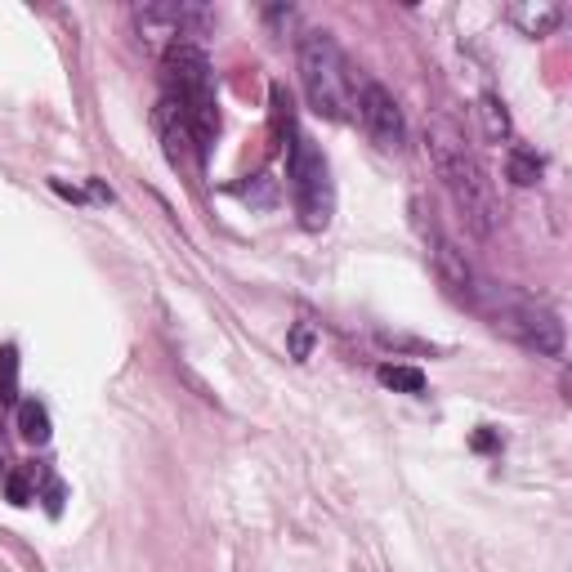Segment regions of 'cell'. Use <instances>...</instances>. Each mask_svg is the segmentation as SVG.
Masks as SVG:
<instances>
[{"mask_svg": "<svg viewBox=\"0 0 572 572\" xmlns=\"http://www.w3.org/2000/svg\"><path fill=\"white\" fill-rule=\"evenodd\" d=\"M157 130H161V143H166L170 166H179V170H202L206 152L197 148L193 126H188V117H184V112H179L170 99L157 103Z\"/></svg>", "mask_w": 572, "mask_h": 572, "instance_id": "cell-8", "label": "cell"}, {"mask_svg": "<svg viewBox=\"0 0 572 572\" xmlns=\"http://www.w3.org/2000/svg\"><path fill=\"white\" fill-rule=\"evenodd\" d=\"M425 143H429L434 175L443 179L447 197H452L456 215L465 219V228H470L474 237H492L497 233V197H492L488 170L479 166V157H474L465 130L456 126V121H447V117H429Z\"/></svg>", "mask_w": 572, "mask_h": 572, "instance_id": "cell-1", "label": "cell"}, {"mask_svg": "<svg viewBox=\"0 0 572 572\" xmlns=\"http://www.w3.org/2000/svg\"><path fill=\"white\" fill-rule=\"evenodd\" d=\"M300 81L309 94V108L327 121H349L358 99V72L340 54V45L327 32L300 36Z\"/></svg>", "mask_w": 572, "mask_h": 572, "instance_id": "cell-4", "label": "cell"}, {"mask_svg": "<svg viewBox=\"0 0 572 572\" xmlns=\"http://www.w3.org/2000/svg\"><path fill=\"white\" fill-rule=\"evenodd\" d=\"M273 139H295V103L286 85H273Z\"/></svg>", "mask_w": 572, "mask_h": 572, "instance_id": "cell-13", "label": "cell"}, {"mask_svg": "<svg viewBox=\"0 0 572 572\" xmlns=\"http://www.w3.org/2000/svg\"><path fill=\"white\" fill-rule=\"evenodd\" d=\"M18 434H23V443H32V447L50 443V412H45L36 398L18 403Z\"/></svg>", "mask_w": 572, "mask_h": 572, "instance_id": "cell-9", "label": "cell"}, {"mask_svg": "<svg viewBox=\"0 0 572 572\" xmlns=\"http://www.w3.org/2000/svg\"><path fill=\"white\" fill-rule=\"evenodd\" d=\"M161 85H166V99L188 117L197 148L211 152V143L219 135V108H215L206 54L193 41H170L166 54H161Z\"/></svg>", "mask_w": 572, "mask_h": 572, "instance_id": "cell-2", "label": "cell"}, {"mask_svg": "<svg viewBox=\"0 0 572 572\" xmlns=\"http://www.w3.org/2000/svg\"><path fill=\"white\" fill-rule=\"evenodd\" d=\"M429 242H434V273H438V282H443V291L461 304H474L483 278L474 273V264L465 260V251L456 242H447L443 233H429Z\"/></svg>", "mask_w": 572, "mask_h": 572, "instance_id": "cell-7", "label": "cell"}, {"mask_svg": "<svg viewBox=\"0 0 572 572\" xmlns=\"http://www.w3.org/2000/svg\"><path fill=\"white\" fill-rule=\"evenodd\" d=\"M309 354H313V327H309V322H295V331H291V358L304 362Z\"/></svg>", "mask_w": 572, "mask_h": 572, "instance_id": "cell-15", "label": "cell"}, {"mask_svg": "<svg viewBox=\"0 0 572 572\" xmlns=\"http://www.w3.org/2000/svg\"><path fill=\"white\" fill-rule=\"evenodd\" d=\"M5 497L14 501V505H32V483H27L23 470H14V474L5 479Z\"/></svg>", "mask_w": 572, "mask_h": 572, "instance_id": "cell-16", "label": "cell"}, {"mask_svg": "<svg viewBox=\"0 0 572 572\" xmlns=\"http://www.w3.org/2000/svg\"><path fill=\"white\" fill-rule=\"evenodd\" d=\"M286 175H291V197L295 211H300V224L309 233H322L331 224V211H336V188H331L327 157L309 135H295L286 143Z\"/></svg>", "mask_w": 572, "mask_h": 572, "instance_id": "cell-5", "label": "cell"}, {"mask_svg": "<svg viewBox=\"0 0 572 572\" xmlns=\"http://www.w3.org/2000/svg\"><path fill=\"white\" fill-rule=\"evenodd\" d=\"M470 309H479L514 345L537 349V354H550V358L564 354V322H559L546 304L532 300V295H519V291H510V286L479 282V295H474Z\"/></svg>", "mask_w": 572, "mask_h": 572, "instance_id": "cell-3", "label": "cell"}, {"mask_svg": "<svg viewBox=\"0 0 572 572\" xmlns=\"http://www.w3.org/2000/svg\"><path fill=\"white\" fill-rule=\"evenodd\" d=\"M479 121H483V135H488L492 143H501L505 135H510V117H505L497 94H483L479 99Z\"/></svg>", "mask_w": 572, "mask_h": 572, "instance_id": "cell-12", "label": "cell"}, {"mask_svg": "<svg viewBox=\"0 0 572 572\" xmlns=\"http://www.w3.org/2000/svg\"><path fill=\"white\" fill-rule=\"evenodd\" d=\"M354 117L367 126V135L380 143L385 152H403L407 148V121L398 99L385 90L380 81H358V99H354Z\"/></svg>", "mask_w": 572, "mask_h": 572, "instance_id": "cell-6", "label": "cell"}, {"mask_svg": "<svg viewBox=\"0 0 572 572\" xmlns=\"http://www.w3.org/2000/svg\"><path fill=\"white\" fill-rule=\"evenodd\" d=\"M376 376H380V385L398 389V394H421V389H425V371L421 367H407V362H385Z\"/></svg>", "mask_w": 572, "mask_h": 572, "instance_id": "cell-10", "label": "cell"}, {"mask_svg": "<svg viewBox=\"0 0 572 572\" xmlns=\"http://www.w3.org/2000/svg\"><path fill=\"white\" fill-rule=\"evenodd\" d=\"M505 170H510V179L519 188H532L541 179V161L532 148H510V157H505Z\"/></svg>", "mask_w": 572, "mask_h": 572, "instance_id": "cell-11", "label": "cell"}, {"mask_svg": "<svg viewBox=\"0 0 572 572\" xmlns=\"http://www.w3.org/2000/svg\"><path fill=\"white\" fill-rule=\"evenodd\" d=\"M18 403V349L0 345V407Z\"/></svg>", "mask_w": 572, "mask_h": 572, "instance_id": "cell-14", "label": "cell"}]
</instances>
